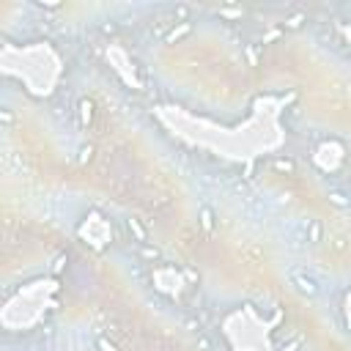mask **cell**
<instances>
[{"instance_id":"obj_3","label":"cell","mask_w":351,"mask_h":351,"mask_svg":"<svg viewBox=\"0 0 351 351\" xmlns=\"http://www.w3.org/2000/svg\"><path fill=\"white\" fill-rule=\"evenodd\" d=\"M329 203L332 206H337V209H348L351 206V198L346 195V192H340V190H329Z\"/></svg>"},{"instance_id":"obj_14","label":"cell","mask_w":351,"mask_h":351,"mask_svg":"<svg viewBox=\"0 0 351 351\" xmlns=\"http://www.w3.org/2000/svg\"><path fill=\"white\" fill-rule=\"evenodd\" d=\"M244 50H247V58H250V63H253V66H255V63H258V55H255V50H253V47H244Z\"/></svg>"},{"instance_id":"obj_2","label":"cell","mask_w":351,"mask_h":351,"mask_svg":"<svg viewBox=\"0 0 351 351\" xmlns=\"http://www.w3.org/2000/svg\"><path fill=\"white\" fill-rule=\"evenodd\" d=\"M305 239H307V244H318L321 239H324V225H321V220H310L307 222Z\"/></svg>"},{"instance_id":"obj_4","label":"cell","mask_w":351,"mask_h":351,"mask_svg":"<svg viewBox=\"0 0 351 351\" xmlns=\"http://www.w3.org/2000/svg\"><path fill=\"white\" fill-rule=\"evenodd\" d=\"M272 167L277 173H285V176H291L296 170V165H294V159H288V156H277V159L272 162Z\"/></svg>"},{"instance_id":"obj_8","label":"cell","mask_w":351,"mask_h":351,"mask_svg":"<svg viewBox=\"0 0 351 351\" xmlns=\"http://www.w3.org/2000/svg\"><path fill=\"white\" fill-rule=\"evenodd\" d=\"M77 159L83 162V165H85V162H91V159H93V145H83V148H80V156H77Z\"/></svg>"},{"instance_id":"obj_5","label":"cell","mask_w":351,"mask_h":351,"mask_svg":"<svg viewBox=\"0 0 351 351\" xmlns=\"http://www.w3.org/2000/svg\"><path fill=\"white\" fill-rule=\"evenodd\" d=\"M190 31H192V25H190V22H181L179 28H173V31L165 36V42H167V44H173V42H179V39H184Z\"/></svg>"},{"instance_id":"obj_13","label":"cell","mask_w":351,"mask_h":351,"mask_svg":"<svg viewBox=\"0 0 351 351\" xmlns=\"http://www.w3.org/2000/svg\"><path fill=\"white\" fill-rule=\"evenodd\" d=\"M198 348H201V351H209V348H212V343H209L203 335H198Z\"/></svg>"},{"instance_id":"obj_15","label":"cell","mask_w":351,"mask_h":351,"mask_svg":"<svg viewBox=\"0 0 351 351\" xmlns=\"http://www.w3.org/2000/svg\"><path fill=\"white\" fill-rule=\"evenodd\" d=\"M296 348H299V340L288 343V346H283V348H280V351H296Z\"/></svg>"},{"instance_id":"obj_10","label":"cell","mask_w":351,"mask_h":351,"mask_svg":"<svg viewBox=\"0 0 351 351\" xmlns=\"http://www.w3.org/2000/svg\"><path fill=\"white\" fill-rule=\"evenodd\" d=\"M140 253H143V258H148V261H156V258H159V250H156V247H143Z\"/></svg>"},{"instance_id":"obj_16","label":"cell","mask_w":351,"mask_h":351,"mask_svg":"<svg viewBox=\"0 0 351 351\" xmlns=\"http://www.w3.org/2000/svg\"><path fill=\"white\" fill-rule=\"evenodd\" d=\"M14 121V115H11V110H3V124H11Z\"/></svg>"},{"instance_id":"obj_9","label":"cell","mask_w":351,"mask_h":351,"mask_svg":"<svg viewBox=\"0 0 351 351\" xmlns=\"http://www.w3.org/2000/svg\"><path fill=\"white\" fill-rule=\"evenodd\" d=\"M129 228L134 231V236H137V242H145V231H143V228L137 225V220H129Z\"/></svg>"},{"instance_id":"obj_7","label":"cell","mask_w":351,"mask_h":351,"mask_svg":"<svg viewBox=\"0 0 351 351\" xmlns=\"http://www.w3.org/2000/svg\"><path fill=\"white\" fill-rule=\"evenodd\" d=\"M93 118V104L91 102H80V121H83V126L91 124Z\"/></svg>"},{"instance_id":"obj_11","label":"cell","mask_w":351,"mask_h":351,"mask_svg":"<svg viewBox=\"0 0 351 351\" xmlns=\"http://www.w3.org/2000/svg\"><path fill=\"white\" fill-rule=\"evenodd\" d=\"M96 346L102 348V351H118V346H115L113 340H104V337H99V343H96Z\"/></svg>"},{"instance_id":"obj_1","label":"cell","mask_w":351,"mask_h":351,"mask_svg":"<svg viewBox=\"0 0 351 351\" xmlns=\"http://www.w3.org/2000/svg\"><path fill=\"white\" fill-rule=\"evenodd\" d=\"M294 285H296V291H302L305 296H315L318 294V283H315L313 277H307V274H294Z\"/></svg>"},{"instance_id":"obj_12","label":"cell","mask_w":351,"mask_h":351,"mask_svg":"<svg viewBox=\"0 0 351 351\" xmlns=\"http://www.w3.org/2000/svg\"><path fill=\"white\" fill-rule=\"evenodd\" d=\"M302 20H305V14H294L288 22H285V28H299V25H302Z\"/></svg>"},{"instance_id":"obj_6","label":"cell","mask_w":351,"mask_h":351,"mask_svg":"<svg viewBox=\"0 0 351 351\" xmlns=\"http://www.w3.org/2000/svg\"><path fill=\"white\" fill-rule=\"evenodd\" d=\"M201 228H203V231H212V228H214V212L209 206L201 209Z\"/></svg>"}]
</instances>
